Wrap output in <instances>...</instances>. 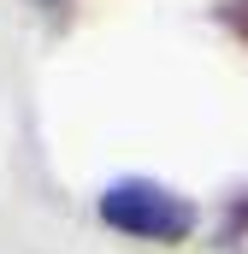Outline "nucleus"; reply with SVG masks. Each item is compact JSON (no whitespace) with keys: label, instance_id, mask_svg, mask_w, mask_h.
I'll return each mask as SVG.
<instances>
[{"label":"nucleus","instance_id":"obj_1","mask_svg":"<svg viewBox=\"0 0 248 254\" xmlns=\"http://www.w3.org/2000/svg\"><path fill=\"white\" fill-rule=\"evenodd\" d=\"M95 213L107 231L136 237V243H184L201 225V207L189 195H178L172 184H154V178H113L95 201Z\"/></svg>","mask_w":248,"mask_h":254},{"label":"nucleus","instance_id":"obj_3","mask_svg":"<svg viewBox=\"0 0 248 254\" xmlns=\"http://www.w3.org/2000/svg\"><path fill=\"white\" fill-rule=\"evenodd\" d=\"M48 6H60V0H48Z\"/></svg>","mask_w":248,"mask_h":254},{"label":"nucleus","instance_id":"obj_2","mask_svg":"<svg viewBox=\"0 0 248 254\" xmlns=\"http://www.w3.org/2000/svg\"><path fill=\"white\" fill-rule=\"evenodd\" d=\"M248 237V190H237L231 201H225V225H219V243L231 249V243H243Z\"/></svg>","mask_w":248,"mask_h":254}]
</instances>
